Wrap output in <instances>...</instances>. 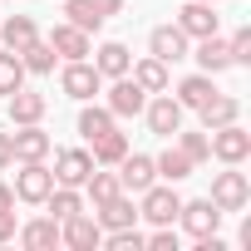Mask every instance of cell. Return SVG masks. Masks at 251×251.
I'll return each instance as SVG.
<instances>
[{"instance_id": "cell-22", "label": "cell", "mask_w": 251, "mask_h": 251, "mask_svg": "<svg viewBox=\"0 0 251 251\" xmlns=\"http://www.w3.org/2000/svg\"><path fill=\"white\" fill-rule=\"evenodd\" d=\"M40 118H45V94L15 89L10 94V123H40Z\"/></svg>"}, {"instance_id": "cell-23", "label": "cell", "mask_w": 251, "mask_h": 251, "mask_svg": "<svg viewBox=\"0 0 251 251\" xmlns=\"http://www.w3.org/2000/svg\"><path fill=\"white\" fill-rule=\"evenodd\" d=\"M0 35H5V50H15V54H20L25 45H35V40H40V30H35V20H30V15H10L5 25H0Z\"/></svg>"}, {"instance_id": "cell-38", "label": "cell", "mask_w": 251, "mask_h": 251, "mask_svg": "<svg viewBox=\"0 0 251 251\" xmlns=\"http://www.w3.org/2000/svg\"><path fill=\"white\" fill-rule=\"evenodd\" d=\"M15 163V148H10V133H0V168Z\"/></svg>"}, {"instance_id": "cell-7", "label": "cell", "mask_w": 251, "mask_h": 251, "mask_svg": "<svg viewBox=\"0 0 251 251\" xmlns=\"http://www.w3.org/2000/svg\"><path fill=\"white\" fill-rule=\"evenodd\" d=\"M59 241H64V246H74V251H94V246L103 241V226H99L89 212H74V217H64V222H59Z\"/></svg>"}, {"instance_id": "cell-37", "label": "cell", "mask_w": 251, "mask_h": 251, "mask_svg": "<svg viewBox=\"0 0 251 251\" xmlns=\"http://www.w3.org/2000/svg\"><path fill=\"white\" fill-rule=\"evenodd\" d=\"M15 231H20L15 226V212H0V241H15Z\"/></svg>"}, {"instance_id": "cell-34", "label": "cell", "mask_w": 251, "mask_h": 251, "mask_svg": "<svg viewBox=\"0 0 251 251\" xmlns=\"http://www.w3.org/2000/svg\"><path fill=\"white\" fill-rule=\"evenodd\" d=\"M148 246V236L138 231V226H118L113 236H108V251H143Z\"/></svg>"}, {"instance_id": "cell-8", "label": "cell", "mask_w": 251, "mask_h": 251, "mask_svg": "<svg viewBox=\"0 0 251 251\" xmlns=\"http://www.w3.org/2000/svg\"><path fill=\"white\" fill-rule=\"evenodd\" d=\"M143 103H148V94L133 84V74L113 79V89H108V113L113 118H133V113H143Z\"/></svg>"}, {"instance_id": "cell-33", "label": "cell", "mask_w": 251, "mask_h": 251, "mask_svg": "<svg viewBox=\"0 0 251 251\" xmlns=\"http://www.w3.org/2000/svg\"><path fill=\"white\" fill-rule=\"evenodd\" d=\"M177 133H182V128H177ZM177 148L187 153V163H192V168L212 158V143H207V133H182V143H177Z\"/></svg>"}, {"instance_id": "cell-6", "label": "cell", "mask_w": 251, "mask_h": 251, "mask_svg": "<svg viewBox=\"0 0 251 251\" xmlns=\"http://www.w3.org/2000/svg\"><path fill=\"white\" fill-rule=\"evenodd\" d=\"M177 207H182V197H177L173 187H143L138 217H148L153 226H173V222H177Z\"/></svg>"}, {"instance_id": "cell-24", "label": "cell", "mask_w": 251, "mask_h": 251, "mask_svg": "<svg viewBox=\"0 0 251 251\" xmlns=\"http://www.w3.org/2000/svg\"><path fill=\"white\" fill-rule=\"evenodd\" d=\"M123 153H128V138H123L118 128H108V133H99V138H94V163L113 168V163H123Z\"/></svg>"}, {"instance_id": "cell-10", "label": "cell", "mask_w": 251, "mask_h": 251, "mask_svg": "<svg viewBox=\"0 0 251 251\" xmlns=\"http://www.w3.org/2000/svg\"><path fill=\"white\" fill-rule=\"evenodd\" d=\"M177 30L187 40H207V35H217V10L207 5V0H187V5L177 10Z\"/></svg>"}, {"instance_id": "cell-27", "label": "cell", "mask_w": 251, "mask_h": 251, "mask_svg": "<svg viewBox=\"0 0 251 251\" xmlns=\"http://www.w3.org/2000/svg\"><path fill=\"white\" fill-rule=\"evenodd\" d=\"M54 59H59V54H54L45 40H35V45H25V50H20V64H25L30 74H54Z\"/></svg>"}, {"instance_id": "cell-15", "label": "cell", "mask_w": 251, "mask_h": 251, "mask_svg": "<svg viewBox=\"0 0 251 251\" xmlns=\"http://www.w3.org/2000/svg\"><path fill=\"white\" fill-rule=\"evenodd\" d=\"M197 113H202V128L212 133V128H226V123L241 118V99H231V94H212Z\"/></svg>"}, {"instance_id": "cell-13", "label": "cell", "mask_w": 251, "mask_h": 251, "mask_svg": "<svg viewBox=\"0 0 251 251\" xmlns=\"http://www.w3.org/2000/svg\"><path fill=\"white\" fill-rule=\"evenodd\" d=\"M148 50H153V59L177 64V59H187V35H182L177 25H158V30L148 35Z\"/></svg>"}, {"instance_id": "cell-2", "label": "cell", "mask_w": 251, "mask_h": 251, "mask_svg": "<svg viewBox=\"0 0 251 251\" xmlns=\"http://www.w3.org/2000/svg\"><path fill=\"white\" fill-rule=\"evenodd\" d=\"M59 89H64L69 99H79V103H84V99H94V94L103 89V74H99L89 59H69V64H64V74H59Z\"/></svg>"}, {"instance_id": "cell-26", "label": "cell", "mask_w": 251, "mask_h": 251, "mask_svg": "<svg viewBox=\"0 0 251 251\" xmlns=\"http://www.w3.org/2000/svg\"><path fill=\"white\" fill-rule=\"evenodd\" d=\"M64 15H69V25H74V30H84V35H94V30L103 25V15H99L94 0H64Z\"/></svg>"}, {"instance_id": "cell-1", "label": "cell", "mask_w": 251, "mask_h": 251, "mask_svg": "<svg viewBox=\"0 0 251 251\" xmlns=\"http://www.w3.org/2000/svg\"><path fill=\"white\" fill-rule=\"evenodd\" d=\"M212 202L222 212H241L251 202V182H246V173H236V163H226V173L212 177Z\"/></svg>"}, {"instance_id": "cell-28", "label": "cell", "mask_w": 251, "mask_h": 251, "mask_svg": "<svg viewBox=\"0 0 251 251\" xmlns=\"http://www.w3.org/2000/svg\"><path fill=\"white\" fill-rule=\"evenodd\" d=\"M45 202H50V212H54V222H64V217H74V212H84V197H79L74 187H59V182L50 187V197H45Z\"/></svg>"}, {"instance_id": "cell-31", "label": "cell", "mask_w": 251, "mask_h": 251, "mask_svg": "<svg viewBox=\"0 0 251 251\" xmlns=\"http://www.w3.org/2000/svg\"><path fill=\"white\" fill-rule=\"evenodd\" d=\"M15 89H25V64L15 50H5L0 54V94H15Z\"/></svg>"}, {"instance_id": "cell-9", "label": "cell", "mask_w": 251, "mask_h": 251, "mask_svg": "<svg viewBox=\"0 0 251 251\" xmlns=\"http://www.w3.org/2000/svg\"><path fill=\"white\" fill-rule=\"evenodd\" d=\"M143 113H148V128H153V133H163V138H173V133L182 128V103H177L168 89H163L153 103H143Z\"/></svg>"}, {"instance_id": "cell-12", "label": "cell", "mask_w": 251, "mask_h": 251, "mask_svg": "<svg viewBox=\"0 0 251 251\" xmlns=\"http://www.w3.org/2000/svg\"><path fill=\"white\" fill-rule=\"evenodd\" d=\"M10 148H15V163H40L50 158V133L40 123H20V133H10Z\"/></svg>"}, {"instance_id": "cell-35", "label": "cell", "mask_w": 251, "mask_h": 251, "mask_svg": "<svg viewBox=\"0 0 251 251\" xmlns=\"http://www.w3.org/2000/svg\"><path fill=\"white\" fill-rule=\"evenodd\" d=\"M226 45H231V64H251V30H236Z\"/></svg>"}, {"instance_id": "cell-41", "label": "cell", "mask_w": 251, "mask_h": 251, "mask_svg": "<svg viewBox=\"0 0 251 251\" xmlns=\"http://www.w3.org/2000/svg\"><path fill=\"white\" fill-rule=\"evenodd\" d=\"M207 5H217V0H207Z\"/></svg>"}, {"instance_id": "cell-18", "label": "cell", "mask_w": 251, "mask_h": 251, "mask_svg": "<svg viewBox=\"0 0 251 251\" xmlns=\"http://www.w3.org/2000/svg\"><path fill=\"white\" fill-rule=\"evenodd\" d=\"M15 236H20V246H25V251H50V246H59V222H54V217L25 222Z\"/></svg>"}, {"instance_id": "cell-20", "label": "cell", "mask_w": 251, "mask_h": 251, "mask_svg": "<svg viewBox=\"0 0 251 251\" xmlns=\"http://www.w3.org/2000/svg\"><path fill=\"white\" fill-rule=\"evenodd\" d=\"M128 69H133V84H138L143 94H163V89H168V64H163V59L148 54V59H138V64H128Z\"/></svg>"}, {"instance_id": "cell-17", "label": "cell", "mask_w": 251, "mask_h": 251, "mask_svg": "<svg viewBox=\"0 0 251 251\" xmlns=\"http://www.w3.org/2000/svg\"><path fill=\"white\" fill-rule=\"evenodd\" d=\"M45 45H50L54 54H64V59H84V54H89V35H84V30H74L69 20H64V25H54Z\"/></svg>"}, {"instance_id": "cell-32", "label": "cell", "mask_w": 251, "mask_h": 251, "mask_svg": "<svg viewBox=\"0 0 251 251\" xmlns=\"http://www.w3.org/2000/svg\"><path fill=\"white\" fill-rule=\"evenodd\" d=\"M108 128H113V113H108V108H99V103H89V108L79 113V133H84L89 143H94L99 133H108Z\"/></svg>"}, {"instance_id": "cell-39", "label": "cell", "mask_w": 251, "mask_h": 251, "mask_svg": "<svg viewBox=\"0 0 251 251\" xmlns=\"http://www.w3.org/2000/svg\"><path fill=\"white\" fill-rule=\"evenodd\" d=\"M94 5H99V15L108 20V15H118V10H123V0H94Z\"/></svg>"}, {"instance_id": "cell-30", "label": "cell", "mask_w": 251, "mask_h": 251, "mask_svg": "<svg viewBox=\"0 0 251 251\" xmlns=\"http://www.w3.org/2000/svg\"><path fill=\"white\" fill-rule=\"evenodd\" d=\"M84 187H89V202H94V207L123 192V182H118V173H89V177H84Z\"/></svg>"}, {"instance_id": "cell-5", "label": "cell", "mask_w": 251, "mask_h": 251, "mask_svg": "<svg viewBox=\"0 0 251 251\" xmlns=\"http://www.w3.org/2000/svg\"><path fill=\"white\" fill-rule=\"evenodd\" d=\"M50 187H54V173L45 168V158L40 163H20V173H15V197L20 202H45Z\"/></svg>"}, {"instance_id": "cell-29", "label": "cell", "mask_w": 251, "mask_h": 251, "mask_svg": "<svg viewBox=\"0 0 251 251\" xmlns=\"http://www.w3.org/2000/svg\"><path fill=\"white\" fill-rule=\"evenodd\" d=\"M153 168H158V177H168V182H182V177L192 173V163H187L182 148H168L163 158H153Z\"/></svg>"}, {"instance_id": "cell-4", "label": "cell", "mask_w": 251, "mask_h": 251, "mask_svg": "<svg viewBox=\"0 0 251 251\" xmlns=\"http://www.w3.org/2000/svg\"><path fill=\"white\" fill-rule=\"evenodd\" d=\"M177 222L187 226V236L202 241V236H217V226H222V207H217L212 197H207V202H182V207H177Z\"/></svg>"}, {"instance_id": "cell-14", "label": "cell", "mask_w": 251, "mask_h": 251, "mask_svg": "<svg viewBox=\"0 0 251 251\" xmlns=\"http://www.w3.org/2000/svg\"><path fill=\"white\" fill-rule=\"evenodd\" d=\"M118 168H123V173H118L123 192H143V187H153V177H158L153 158H143V153H123V163H118Z\"/></svg>"}, {"instance_id": "cell-25", "label": "cell", "mask_w": 251, "mask_h": 251, "mask_svg": "<svg viewBox=\"0 0 251 251\" xmlns=\"http://www.w3.org/2000/svg\"><path fill=\"white\" fill-rule=\"evenodd\" d=\"M212 94H217V89H212V74H192V79L177 84V103H182V108H202Z\"/></svg>"}, {"instance_id": "cell-11", "label": "cell", "mask_w": 251, "mask_h": 251, "mask_svg": "<svg viewBox=\"0 0 251 251\" xmlns=\"http://www.w3.org/2000/svg\"><path fill=\"white\" fill-rule=\"evenodd\" d=\"M89 173H94V153H84V148H64L54 158V182L59 187H84Z\"/></svg>"}, {"instance_id": "cell-16", "label": "cell", "mask_w": 251, "mask_h": 251, "mask_svg": "<svg viewBox=\"0 0 251 251\" xmlns=\"http://www.w3.org/2000/svg\"><path fill=\"white\" fill-rule=\"evenodd\" d=\"M94 212H99L94 222H99L103 231H118V226H133V222H138V207L123 197V192H118V197H108V202H99Z\"/></svg>"}, {"instance_id": "cell-40", "label": "cell", "mask_w": 251, "mask_h": 251, "mask_svg": "<svg viewBox=\"0 0 251 251\" xmlns=\"http://www.w3.org/2000/svg\"><path fill=\"white\" fill-rule=\"evenodd\" d=\"M10 207H15V187L0 182V212H10Z\"/></svg>"}, {"instance_id": "cell-19", "label": "cell", "mask_w": 251, "mask_h": 251, "mask_svg": "<svg viewBox=\"0 0 251 251\" xmlns=\"http://www.w3.org/2000/svg\"><path fill=\"white\" fill-rule=\"evenodd\" d=\"M197 64H202V74H222V69H231V45H226L222 35H207V40L197 45Z\"/></svg>"}, {"instance_id": "cell-21", "label": "cell", "mask_w": 251, "mask_h": 251, "mask_svg": "<svg viewBox=\"0 0 251 251\" xmlns=\"http://www.w3.org/2000/svg\"><path fill=\"white\" fill-rule=\"evenodd\" d=\"M128 45H118V40H108V45H99V59H94V69L103 74V79H118V74H128Z\"/></svg>"}, {"instance_id": "cell-3", "label": "cell", "mask_w": 251, "mask_h": 251, "mask_svg": "<svg viewBox=\"0 0 251 251\" xmlns=\"http://www.w3.org/2000/svg\"><path fill=\"white\" fill-rule=\"evenodd\" d=\"M212 158H222V163H246L251 158V133L241 128V123H226V128H212Z\"/></svg>"}, {"instance_id": "cell-36", "label": "cell", "mask_w": 251, "mask_h": 251, "mask_svg": "<svg viewBox=\"0 0 251 251\" xmlns=\"http://www.w3.org/2000/svg\"><path fill=\"white\" fill-rule=\"evenodd\" d=\"M148 246H153V251H177V236H173V226H158V231L148 236Z\"/></svg>"}]
</instances>
